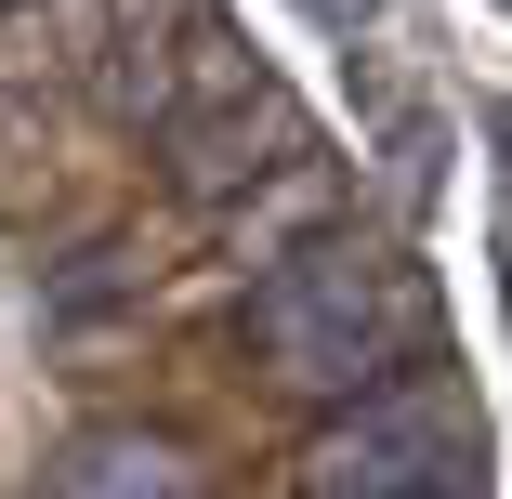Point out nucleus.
<instances>
[{
    "label": "nucleus",
    "mask_w": 512,
    "mask_h": 499,
    "mask_svg": "<svg viewBox=\"0 0 512 499\" xmlns=\"http://www.w3.org/2000/svg\"><path fill=\"white\" fill-rule=\"evenodd\" d=\"M394 211H434V119H394Z\"/></svg>",
    "instance_id": "obj_6"
},
{
    "label": "nucleus",
    "mask_w": 512,
    "mask_h": 499,
    "mask_svg": "<svg viewBox=\"0 0 512 499\" xmlns=\"http://www.w3.org/2000/svg\"><path fill=\"white\" fill-rule=\"evenodd\" d=\"M289 486L302 499H473L486 486V408H473L460 368L421 355V368H394L381 394L329 408Z\"/></svg>",
    "instance_id": "obj_2"
},
{
    "label": "nucleus",
    "mask_w": 512,
    "mask_h": 499,
    "mask_svg": "<svg viewBox=\"0 0 512 499\" xmlns=\"http://www.w3.org/2000/svg\"><path fill=\"white\" fill-rule=\"evenodd\" d=\"M302 145H316V119H302L276 79L224 92V106H184V119H158V171H171V197H197V211H237V197H250L263 171H289Z\"/></svg>",
    "instance_id": "obj_3"
},
{
    "label": "nucleus",
    "mask_w": 512,
    "mask_h": 499,
    "mask_svg": "<svg viewBox=\"0 0 512 499\" xmlns=\"http://www.w3.org/2000/svg\"><path fill=\"white\" fill-rule=\"evenodd\" d=\"M421 355H434V276L355 224L302 237L250 276V368L276 394H302V408H355Z\"/></svg>",
    "instance_id": "obj_1"
},
{
    "label": "nucleus",
    "mask_w": 512,
    "mask_h": 499,
    "mask_svg": "<svg viewBox=\"0 0 512 499\" xmlns=\"http://www.w3.org/2000/svg\"><path fill=\"white\" fill-rule=\"evenodd\" d=\"M329 224H342V171H329L316 145H302L289 171H263V184L237 197V263L263 276L276 250H302V237H329Z\"/></svg>",
    "instance_id": "obj_5"
},
{
    "label": "nucleus",
    "mask_w": 512,
    "mask_h": 499,
    "mask_svg": "<svg viewBox=\"0 0 512 499\" xmlns=\"http://www.w3.org/2000/svg\"><path fill=\"white\" fill-rule=\"evenodd\" d=\"M302 14H316V27H355V14H381V0H302Z\"/></svg>",
    "instance_id": "obj_7"
},
{
    "label": "nucleus",
    "mask_w": 512,
    "mask_h": 499,
    "mask_svg": "<svg viewBox=\"0 0 512 499\" xmlns=\"http://www.w3.org/2000/svg\"><path fill=\"white\" fill-rule=\"evenodd\" d=\"M40 499H224V473L158 421H79L40 460Z\"/></svg>",
    "instance_id": "obj_4"
},
{
    "label": "nucleus",
    "mask_w": 512,
    "mask_h": 499,
    "mask_svg": "<svg viewBox=\"0 0 512 499\" xmlns=\"http://www.w3.org/2000/svg\"><path fill=\"white\" fill-rule=\"evenodd\" d=\"M0 14H14V0H0Z\"/></svg>",
    "instance_id": "obj_8"
}]
</instances>
